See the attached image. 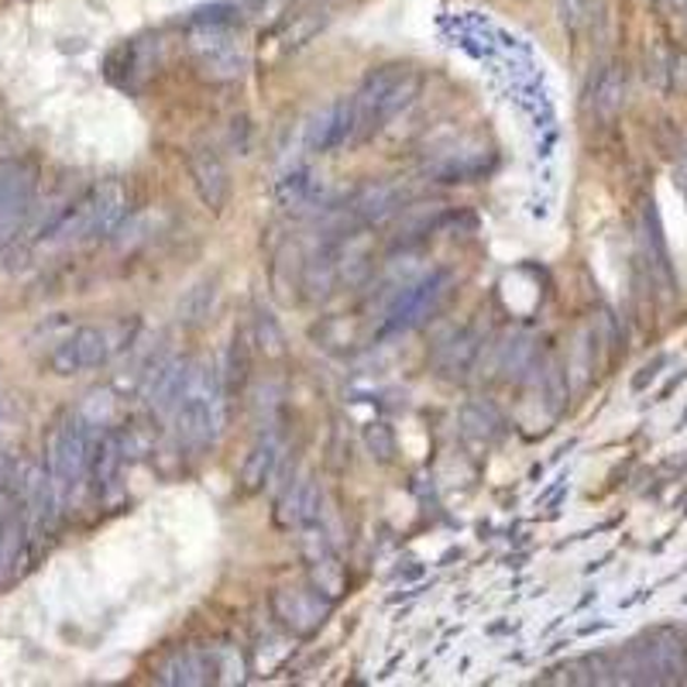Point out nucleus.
Returning a JSON list of instances; mask_svg holds the SVG:
<instances>
[{"label": "nucleus", "mask_w": 687, "mask_h": 687, "mask_svg": "<svg viewBox=\"0 0 687 687\" xmlns=\"http://www.w3.org/2000/svg\"><path fill=\"white\" fill-rule=\"evenodd\" d=\"M25 540H28V523H25V516L11 512V519L4 523V530H0V584H4V581L14 575V567H17V560H21V547H25Z\"/></svg>", "instance_id": "18"}, {"label": "nucleus", "mask_w": 687, "mask_h": 687, "mask_svg": "<svg viewBox=\"0 0 687 687\" xmlns=\"http://www.w3.org/2000/svg\"><path fill=\"white\" fill-rule=\"evenodd\" d=\"M86 206H90V238H107L128 217V189L117 179L100 182L86 197Z\"/></svg>", "instance_id": "10"}, {"label": "nucleus", "mask_w": 687, "mask_h": 687, "mask_svg": "<svg viewBox=\"0 0 687 687\" xmlns=\"http://www.w3.org/2000/svg\"><path fill=\"white\" fill-rule=\"evenodd\" d=\"M560 8H564V21H567V25H575V21L581 17V0H560Z\"/></svg>", "instance_id": "24"}, {"label": "nucleus", "mask_w": 687, "mask_h": 687, "mask_svg": "<svg viewBox=\"0 0 687 687\" xmlns=\"http://www.w3.org/2000/svg\"><path fill=\"white\" fill-rule=\"evenodd\" d=\"M258 344H262L269 354H282V334L269 313H258Z\"/></svg>", "instance_id": "21"}, {"label": "nucleus", "mask_w": 687, "mask_h": 687, "mask_svg": "<svg viewBox=\"0 0 687 687\" xmlns=\"http://www.w3.org/2000/svg\"><path fill=\"white\" fill-rule=\"evenodd\" d=\"M419 93V73L410 66H382L351 97V141L375 134Z\"/></svg>", "instance_id": "2"}, {"label": "nucleus", "mask_w": 687, "mask_h": 687, "mask_svg": "<svg viewBox=\"0 0 687 687\" xmlns=\"http://www.w3.org/2000/svg\"><path fill=\"white\" fill-rule=\"evenodd\" d=\"M279 458H282V437H279L275 426H265V434L258 437V443L251 447V454L241 464V488L245 491L262 488L275 475Z\"/></svg>", "instance_id": "14"}, {"label": "nucleus", "mask_w": 687, "mask_h": 687, "mask_svg": "<svg viewBox=\"0 0 687 687\" xmlns=\"http://www.w3.org/2000/svg\"><path fill=\"white\" fill-rule=\"evenodd\" d=\"M4 478H8V458L0 454V485H4Z\"/></svg>", "instance_id": "25"}, {"label": "nucleus", "mask_w": 687, "mask_h": 687, "mask_svg": "<svg viewBox=\"0 0 687 687\" xmlns=\"http://www.w3.org/2000/svg\"><path fill=\"white\" fill-rule=\"evenodd\" d=\"M447 296H450V272H437V275L419 279L406 296H399V299H395L389 330H410V327H419L423 320H430V317L440 310V306L447 303Z\"/></svg>", "instance_id": "7"}, {"label": "nucleus", "mask_w": 687, "mask_h": 687, "mask_svg": "<svg viewBox=\"0 0 687 687\" xmlns=\"http://www.w3.org/2000/svg\"><path fill=\"white\" fill-rule=\"evenodd\" d=\"M272 608L296 632H313L327 619V602H320V595H313V591H299V588H282L272 599Z\"/></svg>", "instance_id": "11"}, {"label": "nucleus", "mask_w": 687, "mask_h": 687, "mask_svg": "<svg viewBox=\"0 0 687 687\" xmlns=\"http://www.w3.org/2000/svg\"><path fill=\"white\" fill-rule=\"evenodd\" d=\"M158 684H206L213 677V663L210 656L197 653V650H186V653H173L169 660L158 667Z\"/></svg>", "instance_id": "17"}, {"label": "nucleus", "mask_w": 687, "mask_h": 687, "mask_svg": "<svg viewBox=\"0 0 687 687\" xmlns=\"http://www.w3.org/2000/svg\"><path fill=\"white\" fill-rule=\"evenodd\" d=\"M368 443H371V450L382 461H389V454H392V437H389V430L386 426H375V430H368Z\"/></svg>", "instance_id": "23"}, {"label": "nucleus", "mask_w": 687, "mask_h": 687, "mask_svg": "<svg viewBox=\"0 0 687 687\" xmlns=\"http://www.w3.org/2000/svg\"><path fill=\"white\" fill-rule=\"evenodd\" d=\"M399 206H402V189L392 182L365 186L362 193L351 200V213L358 224H382L392 213H399Z\"/></svg>", "instance_id": "15"}, {"label": "nucleus", "mask_w": 687, "mask_h": 687, "mask_svg": "<svg viewBox=\"0 0 687 687\" xmlns=\"http://www.w3.org/2000/svg\"><path fill=\"white\" fill-rule=\"evenodd\" d=\"M478 354H482V334H475V330H461V334H454L447 344H440L434 365H437L440 378L458 382V378H464L467 371H475Z\"/></svg>", "instance_id": "13"}, {"label": "nucleus", "mask_w": 687, "mask_h": 687, "mask_svg": "<svg viewBox=\"0 0 687 687\" xmlns=\"http://www.w3.org/2000/svg\"><path fill=\"white\" fill-rule=\"evenodd\" d=\"M97 426H93L83 413H73L66 416L52 437H49V478L59 491V499L66 502L69 495H73L80 488V482L86 478L90 471V458H93V443H97Z\"/></svg>", "instance_id": "3"}, {"label": "nucleus", "mask_w": 687, "mask_h": 687, "mask_svg": "<svg viewBox=\"0 0 687 687\" xmlns=\"http://www.w3.org/2000/svg\"><path fill=\"white\" fill-rule=\"evenodd\" d=\"M213 299H217V282H213V279L197 282V286L189 289V293L182 296V303H179V320H186V323H200V320L210 313Z\"/></svg>", "instance_id": "19"}, {"label": "nucleus", "mask_w": 687, "mask_h": 687, "mask_svg": "<svg viewBox=\"0 0 687 687\" xmlns=\"http://www.w3.org/2000/svg\"><path fill=\"white\" fill-rule=\"evenodd\" d=\"M461 426H464V434L467 437H478V440H491L495 434H499V413H495L491 406H467L461 413Z\"/></svg>", "instance_id": "20"}, {"label": "nucleus", "mask_w": 687, "mask_h": 687, "mask_svg": "<svg viewBox=\"0 0 687 687\" xmlns=\"http://www.w3.org/2000/svg\"><path fill=\"white\" fill-rule=\"evenodd\" d=\"M193 52L213 80H234V76H241L248 66L238 38H234L224 25H206V28L193 32Z\"/></svg>", "instance_id": "6"}, {"label": "nucleus", "mask_w": 687, "mask_h": 687, "mask_svg": "<svg viewBox=\"0 0 687 687\" xmlns=\"http://www.w3.org/2000/svg\"><path fill=\"white\" fill-rule=\"evenodd\" d=\"M189 176L197 182V193L210 210H224L230 193V173L213 145H197L189 152Z\"/></svg>", "instance_id": "8"}, {"label": "nucleus", "mask_w": 687, "mask_h": 687, "mask_svg": "<svg viewBox=\"0 0 687 687\" xmlns=\"http://www.w3.org/2000/svg\"><path fill=\"white\" fill-rule=\"evenodd\" d=\"M117 330L114 327H80V330H73L66 341L56 344L52 358H49L52 371L56 375H76V371H86V368L107 365L117 354V347H121Z\"/></svg>", "instance_id": "4"}, {"label": "nucleus", "mask_w": 687, "mask_h": 687, "mask_svg": "<svg viewBox=\"0 0 687 687\" xmlns=\"http://www.w3.org/2000/svg\"><path fill=\"white\" fill-rule=\"evenodd\" d=\"M320 506H323V495L313 475H303L299 482H293L286 488L279 502V523L282 526H313L320 519Z\"/></svg>", "instance_id": "12"}, {"label": "nucleus", "mask_w": 687, "mask_h": 687, "mask_svg": "<svg viewBox=\"0 0 687 687\" xmlns=\"http://www.w3.org/2000/svg\"><path fill=\"white\" fill-rule=\"evenodd\" d=\"M173 419H176V437L186 447L200 450L217 440L224 426V382L210 365L203 362L186 365L182 392L173 406Z\"/></svg>", "instance_id": "1"}, {"label": "nucleus", "mask_w": 687, "mask_h": 687, "mask_svg": "<svg viewBox=\"0 0 687 687\" xmlns=\"http://www.w3.org/2000/svg\"><path fill=\"white\" fill-rule=\"evenodd\" d=\"M121 467H125V440L117 434L97 437V443H93V458H90V475L97 482V491L114 488Z\"/></svg>", "instance_id": "16"}, {"label": "nucleus", "mask_w": 687, "mask_h": 687, "mask_svg": "<svg viewBox=\"0 0 687 687\" xmlns=\"http://www.w3.org/2000/svg\"><path fill=\"white\" fill-rule=\"evenodd\" d=\"M351 141V100H330L320 107L303 131V145L310 152H330Z\"/></svg>", "instance_id": "9"}, {"label": "nucleus", "mask_w": 687, "mask_h": 687, "mask_svg": "<svg viewBox=\"0 0 687 687\" xmlns=\"http://www.w3.org/2000/svg\"><path fill=\"white\" fill-rule=\"evenodd\" d=\"M35 197V173L21 162L0 165V245L11 241L25 224Z\"/></svg>", "instance_id": "5"}, {"label": "nucleus", "mask_w": 687, "mask_h": 687, "mask_svg": "<svg viewBox=\"0 0 687 687\" xmlns=\"http://www.w3.org/2000/svg\"><path fill=\"white\" fill-rule=\"evenodd\" d=\"M230 378H238V386H245V378H248V347L241 337H234L230 344Z\"/></svg>", "instance_id": "22"}]
</instances>
